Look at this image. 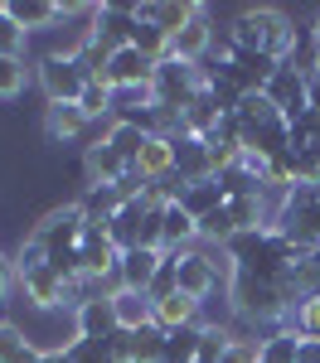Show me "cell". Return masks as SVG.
Listing matches in <instances>:
<instances>
[{
    "instance_id": "obj_32",
    "label": "cell",
    "mask_w": 320,
    "mask_h": 363,
    "mask_svg": "<svg viewBox=\"0 0 320 363\" xmlns=\"http://www.w3.org/2000/svg\"><path fill=\"white\" fill-rule=\"evenodd\" d=\"M296 344H301V335L296 330H272V335L262 339V363H296Z\"/></svg>"
},
{
    "instance_id": "obj_45",
    "label": "cell",
    "mask_w": 320,
    "mask_h": 363,
    "mask_svg": "<svg viewBox=\"0 0 320 363\" xmlns=\"http://www.w3.org/2000/svg\"><path fill=\"white\" fill-rule=\"evenodd\" d=\"M316 73H320V49H316Z\"/></svg>"
},
{
    "instance_id": "obj_38",
    "label": "cell",
    "mask_w": 320,
    "mask_h": 363,
    "mask_svg": "<svg viewBox=\"0 0 320 363\" xmlns=\"http://www.w3.org/2000/svg\"><path fill=\"white\" fill-rule=\"evenodd\" d=\"M44 262H49V247L29 233L25 242H20V252H15V277H20V272H34V267H44Z\"/></svg>"
},
{
    "instance_id": "obj_35",
    "label": "cell",
    "mask_w": 320,
    "mask_h": 363,
    "mask_svg": "<svg viewBox=\"0 0 320 363\" xmlns=\"http://www.w3.org/2000/svg\"><path fill=\"white\" fill-rule=\"evenodd\" d=\"M228 344H233V335L224 330V325H204V339H199V354H194V363H224Z\"/></svg>"
},
{
    "instance_id": "obj_4",
    "label": "cell",
    "mask_w": 320,
    "mask_h": 363,
    "mask_svg": "<svg viewBox=\"0 0 320 363\" xmlns=\"http://www.w3.org/2000/svg\"><path fill=\"white\" fill-rule=\"evenodd\" d=\"M204 73L199 63H180V58H165V63H155V78H150V92H155V102L160 107H184L194 92H204Z\"/></svg>"
},
{
    "instance_id": "obj_36",
    "label": "cell",
    "mask_w": 320,
    "mask_h": 363,
    "mask_svg": "<svg viewBox=\"0 0 320 363\" xmlns=\"http://www.w3.org/2000/svg\"><path fill=\"white\" fill-rule=\"evenodd\" d=\"M287 330H296V335H306V339H320V296H306L301 306L291 310Z\"/></svg>"
},
{
    "instance_id": "obj_42",
    "label": "cell",
    "mask_w": 320,
    "mask_h": 363,
    "mask_svg": "<svg viewBox=\"0 0 320 363\" xmlns=\"http://www.w3.org/2000/svg\"><path fill=\"white\" fill-rule=\"evenodd\" d=\"M10 281H15V262H5V257H0V296L10 291Z\"/></svg>"
},
{
    "instance_id": "obj_31",
    "label": "cell",
    "mask_w": 320,
    "mask_h": 363,
    "mask_svg": "<svg viewBox=\"0 0 320 363\" xmlns=\"http://www.w3.org/2000/svg\"><path fill=\"white\" fill-rule=\"evenodd\" d=\"M131 49H136V54H145L150 63H165V58H170V34H160L155 25H141V20H136Z\"/></svg>"
},
{
    "instance_id": "obj_16",
    "label": "cell",
    "mask_w": 320,
    "mask_h": 363,
    "mask_svg": "<svg viewBox=\"0 0 320 363\" xmlns=\"http://www.w3.org/2000/svg\"><path fill=\"white\" fill-rule=\"evenodd\" d=\"M126 169H131V165H126L112 145H107V136L97 140V145H87V155H83V184H116Z\"/></svg>"
},
{
    "instance_id": "obj_8",
    "label": "cell",
    "mask_w": 320,
    "mask_h": 363,
    "mask_svg": "<svg viewBox=\"0 0 320 363\" xmlns=\"http://www.w3.org/2000/svg\"><path fill=\"white\" fill-rule=\"evenodd\" d=\"M180 291L194 296V301H209L219 291V252H180Z\"/></svg>"
},
{
    "instance_id": "obj_1",
    "label": "cell",
    "mask_w": 320,
    "mask_h": 363,
    "mask_svg": "<svg viewBox=\"0 0 320 363\" xmlns=\"http://www.w3.org/2000/svg\"><path fill=\"white\" fill-rule=\"evenodd\" d=\"M228 39L233 49H253V54H272L287 63L291 49H296V39H301V29L291 25L282 10H272V5H248V10H238L228 25Z\"/></svg>"
},
{
    "instance_id": "obj_30",
    "label": "cell",
    "mask_w": 320,
    "mask_h": 363,
    "mask_svg": "<svg viewBox=\"0 0 320 363\" xmlns=\"http://www.w3.org/2000/svg\"><path fill=\"white\" fill-rule=\"evenodd\" d=\"M78 107H83V112H87V121H97V116L116 112V92H112V87H107V78H87L83 97H78Z\"/></svg>"
},
{
    "instance_id": "obj_34",
    "label": "cell",
    "mask_w": 320,
    "mask_h": 363,
    "mask_svg": "<svg viewBox=\"0 0 320 363\" xmlns=\"http://www.w3.org/2000/svg\"><path fill=\"white\" fill-rule=\"evenodd\" d=\"M29 83V68L25 58H0V102H15Z\"/></svg>"
},
{
    "instance_id": "obj_24",
    "label": "cell",
    "mask_w": 320,
    "mask_h": 363,
    "mask_svg": "<svg viewBox=\"0 0 320 363\" xmlns=\"http://www.w3.org/2000/svg\"><path fill=\"white\" fill-rule=\"evenodd\" d=\"M136 174L141 179H165V174H175V145L165 136H150L145 140V150H141V160H136Z\"/></svg>"
},
{
    "instance_id": "obj_17",
    "label": "cell",
    "mask_w": 320,
    "mask_h": 363,
    "mask_svg": "<svg viewBox=\"0 0 320 363\" xmlns=\"http://www.w3.org/2000/svg\"><path fill=\"white\" fill-rule=\"evenodd\" d=\"M5 15L25 29V34H34V29H54L68 10L54 5V0H5Z\"/></svg>"
},
{
    "instance_id": "obj_15",
    "label": "cell",
    "mask_w": 320,
    "mask_h": 363,
    "mask_svg": "<svg viewBox=\"0 0 320 363\" xmlns=\"http://www.w3.org/2000/svg\"><path fill=\"white\" fill-rule=\"evenodd\" d=\"M175 174L184 184H199V179H214V160H209V140L204 136H175Z\"/></svg>"
},
{
    "instance_id": "obj_44",
    "label": "cell",
    "mask_w": 320,
    "mask_h": 363,
    "mask_svg": "<svg viewBox=\"0 0 320 363\" xmlns=\"http://www.w3.org/2000/svg\"><path fill=\"white\" fill-rule=\"evenodd\" d=\"M311 34H316V49H320V20H316V29H311Z\"/></svg>"
},
{
    "instance_id": "obj_5",
    "label": "cell",
    "mask_w": 320,
    "mask_h": 363,
    "mask_svg": "<svg viewBox=\"0 0 320 363\" xmlns=\"http://www.w3.org/2000/svg\"><path fill=\"white\" fill-rule=\"evenodd\" d=\"M39 87H44V97L49 102H78L83 97V87H87V73H83V63L78 58H68V54H49V58H39Z\"/></svg>"
},
{
    "instance_id": "obj_12",
    "label": "cell",
    "mask_w": 320,
    "mask_h": 363,
    "mask_svg": "<svg viewBox=\"0 0 320 363\" xmlns=\"http://www.w3.org/2000/svg\"><path fill=\"white\" fill-rule=\"evenodd\" d=\"M199 15V5H184V0H136V20L141 25H155L160 34H180V29L189 25Z\"/></svg>"
},
{
    "instance_id": "obj_14",
    "label": "cell",
    "mask_w": 320,
    "mask_h": 363,
    "mask_svg": "<svg viewBox=\"0 0 320 363\" xmlns=\"http://www.w3.org/2000/svg\"><path fill=\"white\" fill-rule=\"evenodd\" d=\"M160 262H165V252H160V247H131V252H121L116 286H126V291H150V281H155V272H160Z\"/></svg>"
},
{
    "instance_id": "obj_7",
    "label": "cell",
    "mask_w": 320,
    "mask_h": 363,
    "mask_svg": "<svg viewBox=\"0 0 320 363\" xmlns=\"http://www.w3.org/2000/svg\"><path fill=\"white\" fill-rule=\"evenodd\" d=\"M83 228H87L83 208H78V203H63V208L44 213V218L34 223V238H39V242L49 247V257H54V252H73V247H78Z\"/></svg>"
},
{
    "instance_id": "obj_37",
    "label": "cell",
    "mask_w": 320,
    "mask_h": 363,
    "mask_svg": "<svg viewBox=\"0 0 320 363\" xmlns=\"http://www.w3.org/2000/svg\"><path fill=\"white\" fill-rule=\"evenodd\" d=\"M25 29L5 15V0H0V58H25Z\"/></svg>"
},
{
    "instance_id": "obj_23",
    "label": "cell",
    "mask_w": 320,
    "mask_h": 363,
    "mask_svg": "<svg viewBox=\"0 0 320 363\" xmlns=\"http://www.w3.org/2000/svg\"><path fill=\"white\" fill-rule=\"evenodd\" d=\"M199 310H204V301L184 296V291H175L170 301H160V306H155V325L170 335V330H184V325H199Z\"/></svg>"
},
{
    "instance_id": "obj_11",
    "label": "cell",
    "mask_w": 320,
    "mask_h": 363,
    "mask_svg": "<svg viewBox=\"0 0 320 363\" xmlns=\"http://www.w3.org/2000/svg\"><path fill=\"white\" fill-rule=\"evenodd\" d=\"M150 78H155V63L145 54H136L131 44L126 49H116L112 63H107V87L112 92H131V87H150Z\"/></svg>"
},
{
    "instance_id": "obj_40",
    "label": "cell",
    "mask_w": 320,
    "mask_h": 363,
    "mask_svg": "<svg viewBox=\"0 0 320 363\" xmlns=\"http://www.w3.org/2000/svg\"><path fill=\"white\" fill-rule=\"evenodd\" d=\"M296 363H320V339L301 335V344H296Z\"/></svg>"
},
{
    "instance_id": "obj_26",
    "label": "cell",
    "mask_w": 320,
    "mask_h": 363,
    "mask_svg": "<svg viewBox=\"0 0 320 363\" xmlns=\"http://www.w3.org/2000/svg\"><path fill=\"white\" fill-rule=\"evenodd\" d=\"M145 131H136V126H126V121H112V131H107V145H112L116 155L126 160V165L136 169V160H141V150H145Z\"/></svg>"
},
{
    "instance_id": "obj_22",
    "label": "cell",
    "mask_w": 320,
    "mask_h": 363,
    "mask_svg": "<svg viewBox=\"0 0 320 363\" xmlns=\"http://www.w3.org/2000/svg\"><path fill=\"white\" fill-rule=\"evenodd\" d=\"M112 306H116V325H121V330H145V325H155V306H150L145 291H126V286H116Z\"/></svg>"
},
{
    "instance_id": "obj_9",
    "label": "cell",
    "mask_w": 320,
    "mask_h": 363,
    "mask_svg": "<svg viewBox=\"0 0 320 363\" xmlns=\"http://www.w3.org/2000/svg\"><path fill=\"white\" fill-rule=\"evenodd\" d=\"M262 97H267L277 112L287 116V121H296V116L311 107V102H306V73H296V68H287V63H282V68L272 73V83L262 87Z\"/></svg>"
},
{
    "instance_id": "obj_19",
    "label": "cell",
    "mask_w": 320,
    "mask_h": 363,
    "mask_svg": "<svg viewBox=\"0 0 320 363\" xmlns=\"http://www.w3.org/2000/svg\"><path fill=\"white\" fill-rule=\"evenodd\" d=\"M121 325H116V306L112 296H92L78 306V335L83 339H112Z\"/></svg>"
},
{
    "instance_id": "obj_43",
    "label": "cell",
    "mask_w": 320,
    "mask_h": 363,
    "mask_svg": "<svg viewBox=\"0 0 320 363\" xmlns=\"http://www.w3.org/2000/svg\"><path fill=\"white\" fill-rule=\"evenodd\" d=\"M39 363H68V354H63V349H44V359Z\"/></svg>"
},
{
    "instance_id": "obj_41",
    "label": "cell",
    "mask_w": 320,
    "mask_h": 363,
    "mask_svg": "<svg viewBox=\"0 0 320 363\" xmlns=\"http://www.w3.org/2000/svg\"><path fill=\"white\" fill-rule=\"evenodd\" d=\"M306 102L320 112V73H311V78H306Z\"/></svg>"
},
{
    "instance_id": "obj_20",
    "label": "cell",
    "mask_w": 320,
    "mask_h": 363,
    "mask_svg": "<svg viewBox=\"0 0 320 363\" xmlns=\"http://www.w3.org/2000/svg\"><path fill=\"white\" fill-rule=\"evenodd\" d=\"M73 203L83 208V218L92 228H107L116 213H121V194H116L112 184H83V194L73 199Z\"/></svg>"
},
{
    "instance_id": "obj_39",
    "label": "cell",
    "mask_w": 320,
    "mask_h": 363,
    "mask_svg": "<svg viewBox=\"0 0 320 363\" xmlns=\"http://www.w3.org/2000/svg\"><path fill=\"white\" fill-rule=\"evenodd\" d=\"M224 363H262V339H248V335H233Z\"/></svg>"
},
{
    "instance_id": "obj_3",
    "label": "cell",
    "mask_w": 320,
    "mask_h": 363,
    "mask_svg": "<svg viewBox=\"0 0 320 363\" xmlns=\"http://www.w3.org/2000/svg\"><path fill=\"white\" fill-rule=\"evenodd\" d=\"M228 296L243 320H291V310H296V301L282 291V281H262L248 272H233Z\"/></svg>"
},
{
    "instance_id": "obj_27",
    "label": "cell",
    "mask_w": 320,
    "mask_h": 363,
    "mask_svg": "<svg viewBox=\"0 0 320 363\" xmlns=\"http://www.w3.org/2000/svg\"><path fill=\"white\" fill-rule=\"evenodd\" d=\"M131 363H165V330L160 325L131 330Z\"/></svg>"
},
{
    "instance_id": "obj_21",
    "label": "cell",
    "mask_w": 320,
    "mask_h": 363,
    "mask_svg": "<svg viewBox=\"0 0 320 363\" xmlns=\"http://www.w3.org/2000/svg\"><path fill=\"white\" fill-rule=\"evenodd\" d=\"M83 131H87V112L78 102H49V107H44V136L54 140V145L83 136Z\"/></svg>"
},
{
    "instance_id": "obj_10",
    "label": "cell",
    "mask_w": 320,
    "mask_h": 363,
    "mask_svg": "<svg viewBox=\"0 0 320 363\" xmlns=\"http://www.w3.org/2000/svg\"><path fill=\"white\" fill-rule=\"evenodd\" d=\"M20 291L34 310H54V306H68V281L58 277L54 267H34V272H20Z\"/></svg>"
},
{
    "instance_id": "obj_18",
    "label": "cell",
    "mask_w": 320,
    "mask_h": 363,
    "mask_svg": "<svg viewBox=\"0 0 320 363\" xmlns=\"http://www.w3.org/2000/svg\"><path fill=\"white\" fill-rule=\"evenodd\" d=\"M219 102H214V92H209V78H204V92H194L184 107H180V121H184V136H214V126H219Z\"/></svg>"
},
{
    "instance_id": "obj_25",
    "label": "cell",
    "mask_w": 320,
    "mask_h": 363,
    "mask_svg": "<svg viewBox=\"0 0 320 363\" xmlns=\"http://www.w3.org/2000/svg\"><path fill=\"white\" fill-rule=\"evenodd\" d=\"M39 359H44V349H34V339L20 325L0 320V363H39Z\"/></svg>"
},
{
    "instance_id": "obj_6",
    "label": "cell",
    "mask_w": 320,
    "mask_h": 363,
    "mask_svg": "<svg viewBox=\"0 0 320 363\" xmlns=\"http://www.w3.org/2000/svg\"><path fill=\"white\" fill-rule=\"evenodd\" d=\"M78 257H83V281L92 286H102V281L116 277V267H121V252L116 242L107 238V228H83V238H78Z\"/></svg>"
},
{
    "instance_id": "obj_13",
    "label": "cell",
    "mask_w": 320,
    "mask_h": 363,
    "mask_svg": "<svg viewBox=\"0 0 320 363\" xmlns=\"http://www.w3.org/2000/svg\"><path fill=\"white\" fill-rule=\"evenodd\" d=\"M214 44H219V34H214V25H209V10L199 5V15L170 39V58H180V63H199Z\"/></svg>"
},
{
    "instance_id": "obj_29",
    "label": "cell",
    "mask_w": 320,
    "mask_h": 363,
    "mask_svg": "<svg viewBox=\"0 0 320 363\" xmlns=\"http://www.w3.org/2000/svg\"><path fill=\"white\" fill-rule=\"evenodd\" d=\"M199 339H204V325L170 330V335H165V363H194V354H199Z\"/></svg>"
},
{
    "instance_id": "obj_33",
    "label": "cell",
    "mask_w": 320,
    "mask_h": 363,
    "mask_svg": "<svg viewBox=\"0 0 320 363\" xmlns=\"http://www.w3.org/2000/svg\"><path fill=\"white\" fill-rule=\"evenodd\" d=\"M233 233H238V223H233V213H228V203H219L209 218H199V242H228Z\"/></svg>"
},
{
    "instance_id": "obj_28",
    "label": "cell",
    "mask_w": 320,
    "mask_h": 363,
    "mask_svg": "<svg viewBox=\"0 0 320 363\" xmlns=\"http://www.w3.org/2000/svg\"><path fill=\"white\" fill-rule=\"evenodd\" d=\"M184 213H194V218H209L219 203H224V189H219V179H199V184H189L184 189Z\"/></svg>"
},
{
    "instance_id": "obj_2",
    "label": "cell",
    "mask_w": 320,
    "mask_h": 363,
    "mask_svg": "<svg viewBox=\"0 0 320 363\" xmlns=\"http://www.w3.org/2000/svg\"><path fill=\"white\" fill-rule=\"evenodd\" d=\"M272 233H282L301 252H320V184H291Z\"/></svg>"
}]
</instances>
